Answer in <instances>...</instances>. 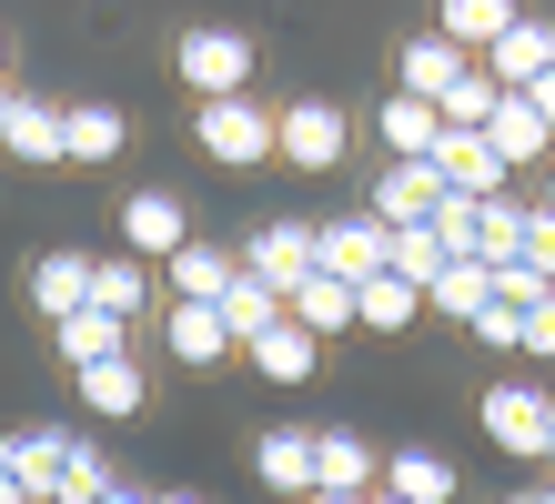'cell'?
Here are the masks:
<instances>
[{
  "label": "cell",
  "mask_w": 555,
  "mask_h": 504,
  "mask_svg": "<svg viewBox=\"0 0 555 504\" xmlns=\"http://www.w3.org/2000/svg\"><path fill=\"white\" fill-rule=\"evenodd\" d=\"M495 293H505V302H545V293H555V283H545V273H535V262H505V273H495Z\"/></svg>",
  "instance_id": "obj_38"
},
{
  "label": "cell",
  "mask_w": 555,
  "mask_h": 504,
  "mask_svg": "<svg viewBox=\"0 0 555 504\" xmlns=\"http://www.w3.org/2000/svg\"><path fill=\"white\" fill-rule=\"evenodd\" d=\"M102 504H152V494H102Z\"/></svg>",
  "instance_id": "obj_45"
},
{
  "label": "cell",
  "mask_w": 555,
  "mask_h": 504,
  "mask_svg": "<svg viewBox=\"0 0 555 504\" xmlns=\"http://www.w3.org/2000/svg\"><path fill=\"white\" fill-rule=\"evenodd\" d=\"M91 302H102V313H121V323H132L142 302H152V262H132V253H112V262H91Z\"/></svg>",
  "instance_id": "obj_33"
},
{
  "label": "cell",
  "mask_w": 555,
  "mask_h": 504,
  "mask_svg": "<svg viewBox=\"0 0 555 504\" xmlns=\"http://www.w3.org/2000/svg\"><path fill=\"white\" fill-rule=\"evenodd\" d=\"M364 504H395V494H364Z\"/></svg>",
  "instance_id": "obj_50"
},
{
  "label": "cell",
  "mask_w": 555,
  "mask_h": 504,
  "mask_svg": "<svg viewBox=\"0 0 555 504\" xmlns=\"http://www.w3.org/2000/svg\"><path fill=\"white\" fill-rule=\"evenodd\" d=\"M192 142H203V161H222V172H263L273 161V112L263 101H203V121H192Z\"/></svg>",
  "instance_id": "obj_1"
},
{
  "label": "cell",
  "mask_w": 555,
  "mask_h": 504,
  "mask_svg": "<svg viewBox=\"0 0 555 504\" xmlns=\"http://www.w3.org/2000/svg\"><path fill=\"white\" fill-rule=\"evenodd\" d=\"M545 414H555V403L535 393V384H485V403H475V424H485V444H495V454H526V464H545Z\"/></svg>",
  "instance_id": "obj_4"
},
{
  "label": "cell",
  "mask_w": 555,
  "mask_h": 504,
  "mask_svg": "<svg viewBox=\"0 0 555 504\" xmlns=\"http://www.w3.org/2000/svg\"><path fill=\"white\" fill-rule=\"evenodd\" d=\"M545 61H555V21H515V30H505V41H495V51H485V72H495L505 91H526V81L545 72Z\"/></svg>",
  "instance_id": "obj_28"
},
{
  "label": "cell",
  "mask_w": 555,
  "mask_h": 504,
  "mask_svg": "<svg viewBox=\"0 0 555 504\" xmlns=\"http://www.w3.org/2000/svg\"><path fill=\"white\" fill-rule=\"evenodd\" d=\"M435 172H444V192H465V202H505V161H495L485 131H444Z\"/></svg>",
  "instance_id": "obj_11"
},
{
  "label": "cell",
  "mask_w": 555,
  "mask_h": 504,
  "mask_svg": "<svg viewBox=\"0 0 555 504\" xmlns=\"http://www.w3.org/2000/svg\"><path fill=\"white\" fill-rule=\"evenodd\" d=\"M243 273H263L273 293H293L313 273V222H263L253 232V253H243Z\"/></svg>",
  "instance_id": "obj_16"
},
{
  "label": "cell",
  "mask_w": 555,
  "mask_h": 504,
  "mask_svg": "<svg viewBox=\"0 0 555 504\" xmlns=\"http://www.w3.org/2000/svg\"><path fill=\"white\" fill-rule=\"evenodd\" d=\"M51 344H61V363H72V374H91V363L132 353V323H121V313H102V302H81L72 323H51Z\"/></svg>",
  "instance_id": "obj_14"
},
{
  "label": "cell",
  "mask_w": 555,
  "mask_h": 504,
  "mask_svg": "<svg viewBox=\"0 0 555 504\" xmlns=\"http://www.w3.org/2000/svg\"><path fill=\"white\" fill-rule=\"evenodd\" d=\"M61 454H72V434H61V424H21V434H0V475H11L30 504H51Z\"/></svg>",
  "instance_id": "obj_8"
},
{
  "label": "cell",
  "mask_w": 555,
  "mask_h": 504,
  "mask_svg": "<svg viewBox=\"0 0 555 504\" xmlns=\"http://www.w3.org/2000/svg\"><path fill=\"white\" fill-rule=\"evenodd\" d=\"M152 504H212V494H152Z\"/></svg>",
  "instance_id": "obj_44"
},
{
  "label": "cell",
  "mask_w": 555,
  "mask_h": 504,
  "mask_svg": "<svg viewBox=\"0 0 555 504\" xmlns=\"http://www.w3.org/2000/svg\"><path fill=\"white\" fill-rule=\"evenodd\" d=\"M182 243H192V212L172 192H132V202H121V253H132V262H172Z\"/></svg>",
  "instance_id": "obj_7"
},
{
  "label": "cell",
  "mask_w": 555,
  "mask_h": 504,
  "mask_svg": "<svg viewBox=\"0 0 555 504\" xmlns=\"http://www.w3.org/2000/svg\"><path fill=\"white\" fill-rule=\"evenodd\" d=\"M212 313H222V333H233V353H243V344H263V333L283 323V293L263 273H233V293H222Z\"/></svg>",
  "instance_id": "obj_24"
},
{
  "label": "cell",
  "mask_w": 555,
  "mask_h": 504,
  "mask_svg": "<svg viewBox=\"0 0 555 504\" xmlns=\"http://www.w3.org/2000/svg\"><path fill=\"white\" fill-rule=\"evenodd\" d=\"M0 152L11 161H72V142H61V101H11V121H0Z\"/></svg>",
  "instance_id": "obj_22"
},
{
  "label": "cell",
  "mask_w": 555,
  "mask_h": 504,
  "mask_svg": "<svg viewBox=\"0 0 555 504\" xmlns=\"http://www.w3.org/2000/svg\"><path fill=\"white\" fill-rule=\"evenodd\" d=\"M526 353H535V363H555V293H545V302H526Z\"/></svg>",
  "instance_id": "obj_39"
},
{
  "label": "cell",
  "mask_w": 555,
  "mask_h": 504,
  "mask_svg": "<svg viewBox=\"0 0 555 504\" xmlns=\"http://www.w3.org/2000/svg\"><path fill=\"white\" fill-rule=\"evenodd\" d=\"M0 504H30V494H21V484H11V475H0Z\"/></svg>",
  "instance_id": "obj_41"
},
{
  "label": "cell",
  "mask_w": 555,
  "mask_h": 504,
  "mask_svg": "<svg viewBox=\"0 0 555 504\" xmlns=\"http://www.w3.org/2000/svg\"><path fill=\"white\" fill-rule=\"evenodd\" d=\"M545 475H555V414H545Z\"/></svg>",
  "instance_id": "obj_42"
},
{
  "label": "cell",
  "mask_w": 555,
  "mask_h": 504,
  "mask_svg": "<svg viewBox=\"0 0 555 504\" xmlns=\"http://www.w3.org/2000/svg\"><path fill=\"white\" fill-rule=\"evenodd\" d=\"M545 212H555V172H545Z\"/></svg>",
  "instance_id": "obj_48"
},
{
  "label": "cell",
  "mask_w": 555,
  "mask_h": 504,
  "mask_svg": "<svg viewBox=\"0 0 555 504\" xmlns=\"http://www.w3.org/2000/svg\"><path fill=\"white\" fill-rule=\"evenodd\" d=\"M384 454H364V434H313V494H374Z\"/></svg>",
  "instance_id": "obj_20"
},
{
  "label": "cell",
  "mask_w": 555,
  "mask_h": 504,
  "mask_svg": "<svg viewBox=\"0 0 555 504\" xmlns=\"http://www.w3.org/2000/svg\"><path fill=\"white\" fill-rule=\"evenodd\" d=\"M384 273H395V283H414V293H424V283H435V273H444V243H435V232H424V222H414V232H395V262H384Z\"/></svg>",
  "instance_id": "obj_35"
},
{
  "label": "cell",
  "mask_w": 555,
  "mask_h": 504,
  "mask_svg": "<svg viewBox=\"0 0 555 504\" xmlns=\"http://www.w3.org/2000/svg\"><path fill=\"white\" fill-rule=\"evenodd\" d=\"M454 81H465V51H454L444 30H414V41L395 51V91H414V101H444Z\"/></svg>",
  "instance_id": "obj_12"
},
{
  "label": "cell",
  "mask_w": 555,
  "mask_h": 504,
  "mask_svg": "<svg viewBox=\"0 0 555 504\" xmlns=\"http://www.w3.org/2000/svg\"><path fill=\"white\" fill-rule=\"evenodd\" d=\"M172 72L192 81V101H233V91L253 81V41H243V30L192 21V30H182V51H172Z\"/></svg>",
  "instance_id": "obj_2"
},
{
  "label": "cell",
  "mask_w": 555,
  "mask_h": 504,
  "mask_svg": "<svg viewBox=\"0 0 555 504\" xmlns=\"http://www.w3.org/2000/svg\"><path fill=\"white\" fill-rule=\"evenodd\" d=\"M505 504H535V494H505Z\"/></svg>",
  "instance_id": "obj_49"
},
{
  "label": "cell",
  "mask_w": 555,
  "mask_h": 504,
  "mask_svg": "<svg viewBox=\"0 0 555 504\" xmlns=\"http://www.w3.org/2000/svg\"><path fill=\"white\" fill-rule=\"evenodd\" d=\"M485 142H495V161H505V172H526V161H555V131H545V112H535L526 91H505V101H495Z\"/></svg>",
  "instance_id": "obj_10"
},
{
  "label": "cell",
  "mask_w": 555,
  "mask_h": 504,
  "mask_svg": "<svg viewBox=\"0 0 555 504\" xmlns=\"http://www.w3.org/2000/svg\"><path fill=\"white\" fill-rule=\"evenodd\" d=\"M102 494H121L112 454H102V444H81V434H72V454H61V484H51V504H102Z\"/></svg>",
  "instance_id": "obj_31"
},
{
  "label": "cell",
  "mask_w": 555,
  "mask_h": 504,
  "mask_svg": "<svg viewBox=\"0 0 555 504\" xmlns=\"http://www.w3.org/2000/svg\"><path fill=\"white\" fill-rule=\"evenodd\" d=\"M253 475H263L273 494H313V434H304V424L253 434Z\"/></svg>",
  "instance_id": "obj_21"
},
{
  "label": "cell",
  "mask_w": 555,
  "mask_h": 504,
  "mask_svg": "<svg viewBox=\"0 0 555 504\" xmlns=\"http://www.w3.org/2000/svg\"><path fill=\"white\" fill-rule=\"evenodd\" d=\"M435 212H444V172H435V161H384L374 222H384V232H414V222H435Z\"/></svg>",
  "instance_id": "obj_6"
},
{
  "label": "cell",
  "mask_w": 555,
  "mask_h": 504,
  "mask_svg": "<svg viewBox=\"0 0 555 504\" xmlns=\"http://www.w3.org/2000/svg\"><path fill=\"white\" fill-rule=\"evenodd\" d=\"M11 101H21V91H0V121H11Z\"/></svg>",
  "instance_id": "obj_47"
},
{
  "label": "cell",
  "mask_w": 555,
  "mask_h": 504,
  "mask_svg": "<svg viewBox=\"0 0 555 504\" xmlns=\"http://www.w3.org/2000/svg\"><path fill=\"white\" fill-rule=\"evenodd\" d=\"M424 313V293L395 283V273H374V283H353V333H404Z\"/></svg>",
  "instance_id": "obj_30"
},
{
  "label": "cell",
  "mask_w": 555,
  "mask_h": 504,
  "mask_svg": "<svg viewBox=\"0 0 555 504\" xmlns=\"http://www.w3.org/2000/svg\"><path fill=\"white\" fill-rule=\"evenodd\" d=\"M344 142H353V121L334 101H283L273 112V161H293V172H334Z\"/></svg>",
  "instance_id": "obj_3"
},
{
  "label": "cell",
  "mask_w": 555,
  "mask_h": 504,
  "mask_svg": "<svg viewBox=\"0 0 555 504\" xmlns=\"http://www.w3.org/2000/svg\"><path fill=\"white\" fill-rule=\"evenodd\" d=\"M374 494H395V504H454V464L435 444H395L384 475H374Z\"/></svg>",
  "instance_id": "obj_9"
},
{
  "label": "cell",
  "mask_w": 555,
  "mask_h": 504,
  "mask_svg": "<svg viewBox=\"0 0 555 504\" xmlns=\"http://www.w3.org/2000/svg\"><path fill=\"white\" fill-rule=\"evenodd\" d=\"M283 313L304 323L313 344H334V333H353V283H344V273H304V283L283 293Z\"/></svg>",
  "instance_id": "obj_19"
},
{
  "label": "cell",
  "mask_w": 555,
  "mask_h": 504,
  "mask_svg": "<svg viewBox=\"0 0 555 504\" xmlns=\"http://www.w3.org/2000/svg\"><path fill=\"white\" fill-rule=\"evenodd\" d=\"M526 262L555 283V212H545V202H526Z\"/></svg>",
  "instance_id": "obj_37"
},
{
  "label": "cell",
  "mask_w": 555,
  "mask_h": 504,
  "mask_svg": "<svg viewBox=\"0 0 555 504\" xmlns=\"http://www.w3.org/2000/svg\"><path fill=\"white\" fill-rule=\"evenodd\" d=\"M304 504H364V494H304Z\"/></svg>",
  "instance_id": "obj_43"
},
{
  "label": "cell",
  "mask_w": 555,
  "mask_h": 504,
  "mask_svg": "<svg viewBox=\"0 0 555 504\" xmlns=\"http://www.w3.org/2000/svg\"><path fill=\"white\" fill-rule=\"evenodd\" d=\"M495 101H505V81L485 72V61H465V81H454L435 112H444V131H485V121H495Z\"/></svg>",
  "instance_id": "obj_34"
},
{
  "label": "cell",
  "mask_w": 555,
  "mask_h": 504,
  "mask_svg": "<svg viewBox=\"0 0 555 504\" xmlns=\"http://www.w3.org/2000/svg\"><path fill=\"white\" fill-rule=\"evenodd\" d=\"M0 61H11V51H0Z\"/></svg>",
  "instance_id": "obj_51"
},
{
  "label": "cell",
  "mask_w": 555,
  "mask_h": 504,
  "mask_svg": "<svg viewBox=\"0 0 555 504\" xmlns=\"http://www.w3.org/2000/svg\"><path fill=\"white\" fill-rule=\"evenodd\" d=\"M526 101H535V112H545V131H555V61H545L535 81H526Z\"/></svg>",
  "instance_id": "obj_40"
},
{
  "label": "cell",
  "mask_w": 555,
  "mask_h": 504,
  "mask_svg": "<svg viewBox=\"0 0 555 504\" xmlns=\"http://www.w3.org/2000/svg\"><path fill=\"white\" fill-rule=\"evenodd\" d=\"M162 344H172V363H192V374L233 363V333H222L212 302H172V313H162Z\"/></svg>",
  "instance_id": "obj_13"
},
{
  "label": "cell",
  "mask_w": 555,
  "mask_h": 504,
  "mask_svg": "<svg viewBox=\"0 0 555 504\" xmlns=\"http://www.w3.org/2000/svg\"><path fill=\"white\" fill-rule=\"evenodd\" d=\"M61 142H72V161H121L132 121H121L112 101H72V112H61Z\"/></svg>",
  "instance_id": "obj_27"
},
{
  "label": "cell",
  "mask_w": 555,
  "mask_h": 504,
  "mask_svg": "<svg viewBox=\"0 0 555 504\" xmlns=\"http://www.w3.org/2000/svg\"><path fill=\"white\" fill-rule=\"evenodd\" d=\"M515 21H526L515 0H435V30H444V41L465 51V61H485V51H495Z\"/></svg>",
  "instance_id": "obj_15"
},
{
  "label": "cell",
  "mask_w": 555,
  "mask_h": 504,
  "mask_svg": "<svg viewBox=\"0 0 555 504\" xmlns=\"http://www.w3.org/2000/svg\"><path fill=\"white\" fill-rule=\"evenodd\" d=\"M465 333H475V344H495V353H526V302H505V293H495Z\"/></svg>",
  "instance_id": "obj_36"
},
{
  "label": "cell",
  "mask_w": 555,
  "mask_h": 504,
  "mask_svg": "<svg viewBox=\"0 0 555 504\" xmlns=\"http://www.w3.org/2000/svg\"><path fill=\"white\" fill-rule=\"evenodd\" d=\"M535 504H555V475H545V484H535Z\"/></svg>",
  "instance_id": "obj_46"
},
{
  "label": "cell",
  "mask_w": 555,
  "mask_h": 504,
  "mask_svg": "<svg viewBox=\"0 0 555 504\" xmlns=\"http://www.w3.org/2000/svg\"><path fill=\"white\" fill-rule=\"evenodd\" d=\"M475 262L485 273L526 262V212H515V202H475Z\"/></svg>",
  "instance_id": "obj_32"
},
{
  "label": "cell",
  "mask_w": 555,
  "mask_h": 504,
  "mask_svg": "<svg viewBox=\"0 0 555 504\" xmlns=\"http://www.w3.org/2000/svg\"><path fill=\"white\" fill-rule=\"evenodd\" d=\"M81 302H91V253H41L30 262V313L41 323H72Z\"/></svg>",
  "instance_id": "obj_17"
},
{
  "label": "cell",
  "mask_w": 555,
  "mask_h": 504,
  "mask_svg": "<svg viewBox=\"0 0 555 504\" xmlns=\"http://www.w3.org/2000/svg\"><path fill=\"white\" fill-rule=\"evenodd\" d=\"M313 353H323V344H313V333L293 323V313H283V323L263 333V344H243V363H253L263 384H313Z\"/></svg>",
  "instance_id": "obj_25"
},
{
  "label": "cell",
  "mask_w": 555,
  "mask_h": 504,
  "mask_svg": "<svg viewBox=\"0 0 555 504\" xmlns=\"http://www.w3.org/2000/svg\"><path fill=\"white\" fill-rule=\"evenodd\" d=\"M72 384H81V403H91V414H102V424H132L142 403H152V384H142V363H132V353L91 363V374H72Z\"/></svg>",
  "instance_id": "obj_23"
},
{
  "label": "cell",
  "mask_w": 555,
  "mask_h": 504,
  "mask_svg": "<svg viewBox=\"0 0 555 504\" xmlns=\"http://www.w3.org/2000/svg\"><path fill=\"white\" fill-rule=\"evenodd\" d=\"M485 302H495V273H485V262H444V273L424 283V313H444V323H475Z\"/></svg>",
  "instance_id": "obj_29"
},
{
  "label": "cell",
  "mask_w": 555,
  "mask_h": 504,
  "mask_svg": "<svg viewBox=\"0 0 555 504\" xmlns=\"http://www.w3.org/2000/svg\"><path fill=\"white\" fill-rule=\"evenodd\" d=\"M395 262V232L374 212H344V222H313V273H344V283H374Z\"/></svg>",
  "instance_id": "obj_5"
},
{
  "label": "cell",
  "mask_w": 555,
  "mask_h": 504,
  "mask_svg": "<svg viewBox=\"0 0 555 504\" xmlns=\"http://www.w3.org/2000/svg\"><path fill=\"white\" fill-rule=\"evenodd\" d=\"M233 273H243V262L222 253V243H203V232H192V243L172 253V302H222V293H233Z\"/></svg>",
  "instance_id": "obj_26"
},
{
  "label": "cell",
  "mask_w": 555,
  "mask_h": 504,
  "mask_svg": "<svg viewBox=\"0 0 555 504\" xmlns=\"http://www.w3.org/2000/svg\"><path fill=\"white\" fill-rule=\"evenodd\" d=\"M374 131H384V152H395V161H435V152H444V112H435V101H414V91L384 101Z\"/></svg>",
  "instance_id": "obj_18"
}]
</instances>
